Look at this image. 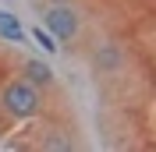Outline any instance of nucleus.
Wrapping results in <instances>:
<instances>
[{"mask_svg": "<svg viewBox=\"0 0 156 152\" xmlns=\"http://www.w3.org/2000/svg\"><path fill=\"white\" fill-rule=\"evenodd\" d=\"M39 117H50V92L32 85L25 74H4L0 78V127L29 124Z\"/></svg>", "mask_w": 156, "mask_h": 152, "instance_id": "1", "label": "nucleus"}, {"mask_svg": "<svg viewBox=\"0 0 156 152\" xmlns=\"http://www.w3.org/2000/svg\"><path fill=\"white\" fill-rule=\"evenodd\" d=\"M36 11H39L43 29L57 39V46L85 50V43H89V11L82 4H50V7H36Z\"/></svg>", "mask_w": 156, "mask_h": 152, "instance_id": "2", "label": "nucleus"}, {"mask_svg": "<svg viewBox=\"0 0 156 152\" xmlns=\"http://www.w3.org/2000/svg\"><path fill=\"white\" fill-rule=\"evenodd\" d=\"M85 50H89V64H92V71H96V78L99 74H121L124 71V64H128V53H124V46L121 43H110V39H103V43H85Z\"/></svg>", "mask_w": 156, "mask_h": 152, "instance_id": "3", "label": "nucleus"}, {"mask_svg": "<svg viewBox=\"0 0 156 152\" xmlns=\"http://www.w3.org/2000/svg\"><path fill=\"white\" fill-rule=\"evenodd\" d=\"M39 149H82V142H78V134H75V124L50 120L46 131L39 134Z\"/></svg>", "mask_w": 156, "mask_h": 152, "instance_id": "4", "label": "nucleus"}, {"mask_svg": "<svg viewBox=\"0 0 156 152\" xmlns=\"http://www.w3.org/2000/svg\"><path fill=\"white\" fill-rule=\"evenodd\" d=\"M18 74H25L32 85H39L43 92H57V74H53L43 60H36V57H21L18 60Z\"/></svg>", "mask_w": 156, "mask_h": 152, "instance_id": "5", "label": "nucleus"}, {"mask_svg": "<svg viewBox=\"0 0 156 152\" xmlns=\"http://www.w3.org/2000/svg\"><path fill=\"white\" fill-rule=\"evenodd\" d=\"M0 36L7 39V43H21L25 39V29H21L18 21H14V14H7V11H0Z\"/></svg>", "mask_w": 156, "mask_h": 152, "instance_id": "6", "label": "nucleus"}, {"mask_svg": "<svg viewBox=\"0 0 156 152\" xmlns=\"http://www.w3.org/2000/svg\"><path fill=\"white\" fill-rule=\"evenodd\" d=\"M32 39H36V43H43V50H46V53H57V50H60V46H57V39L50 36L43 25H39V29H32Z\"/></svg>", "mask_w": 156, "mask_h": 152, "instance_id": "7", "label": "nucleus"}, {"mask_svg": "<svg viewBox=\"0 0 156 152\" xmlns=\"http://www.w3.org/2000/svg\"><path fill=\"white\" fill-rule=\"evenodd\" d=\"M50 4H82V0H32V7H50Z\"/></svg>", "mask_w": 156, "mask_h": 152, "instance_id": "8", "label": "nucleus"}]
</instances>
